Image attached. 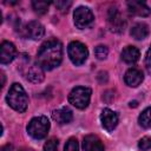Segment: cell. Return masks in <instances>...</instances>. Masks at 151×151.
Returning <instances> with one entry per match:
<instances>
[{
    "mask_svg": "<svg viewBox=\"0 0 151 151\" xmlns=\"http://www.w3.org/2000/svg\"><path fill=\"white\" fill-rule=\"evenodd\" d=\"M145 67L147 70V72L151 74V45L146 52V55H145Z\"/></svg>",
    "mask_w": 151,
    "mask_h": 151,
    "instance_id": "cell-25",
    "label": "cell"
},
{
    "mask_svg": "<svg viewBox=\"0 0 151 151\" xmlns=\"http://www.w3.org/2000/svg\"><path fill=\"white\" fill-rule=\"evenodd\" d=\"M55 7L61 12V13H66L68 11V8L71 7L72 2L71 1H65V0H60V1H55L54 2Z\"/></svg>",
    "mask_w": 151,
    "mask_h": 151,
    "instance_id": "cell-23",
    "label": "cell"
},
{
    "mask_svg": "<svg viewBox=\"0 0 151 151\" xmlns=\"http://www.w3.org/2000/svg\"><path fill=\"white\" fill-rule=\"evenodd\" d=\"M38 64L47 71H51L60 65L63 60V45L57 39H50L45 41L37 55Z\"/></svg>",
    "mask_w": 151,
    "mask_h": 151,
    "instance_id": "cell-1",
    "label": "cell"
},
{
    "mask_svg": "<svg viewBox=\"0 0 151 151\" xmlns=\"http://www.w3.org/2000/svg\"><path fill=\"white\" fill-rule=\"evenodd\" d=\"M67 52H68V57H70L71 61L77 66L83 65L88 57L87 47L80 41L70 42L68 47H67Z\"/></svg>",
    "mask_w": 151,
    "mask_h": 151,
    "instance_id": "cell-5",
    "label": "cell"
},
{
    "mask_svg": "<svg viewBox=\"0 0 151 151\" xmlns=\"http://www.w3.org/2000/svg\"><path fill=\"white\" fill-rule=\"evenodd\" d=\"M83 149L84 151H104V145L96 134H88L83 140Z\"/></svg>",
    "mask_w": 151,
    "mask_h": 151,
    "instance_id": "cell-14",
    "label": "cell"
},
{
    "mask_svg": "<svg viewBox=\"0 0 151 151\" xmlns=\"http://www.w3.org/2000/svg\"><path fill=\"white\" fill-rule=\"evenodd\" d=\"M130 34L136 40H143L149 35V27L144 22H137L132 26V28L130 31Z\"/></svg>",
    "mask_w": 151,
    "mask_h": 151,
    "instance_id": "cell-16",
    "label": "cell"
},
{
    "mask_svg": "<svg viewBox=\"0 0 151 151\" xmlns=\"http://www.w3.org/2000/svg\"><path fill=\"white\" fill-rule=\"evenodd\" d=\"M73 20H74L76 27L84 29L92 25V22L94 20V15L88 7L79 6L73 12Z\"/></svg>",
    "mask_w": 151,
    "mask_h": 151,
    "instance_id": "cell-6",
    "label": "cell"
},
{
    "mask_svg": "<svg viewBox=\"0 0 151 151\" xmlns=\"http://www.w3.org/2000/svg\"><path fill=\"white\" fill-rule=\"evenodd\" d=\"M57 149H58V139L55 138H50L44 144V151H57Z\"/></svg>",
    "mask_w": 151,
    "mask_h": 151,
    "instance_id": "cell-21",
    "label": "cell"
},
{
    "mask_svg": "<svg viewBox=\"0 0 151 151\" xmlns=\"http://www.w3.org/2000/svg\"><path fill=\"white\" fill-rule=\"evenodd\" d=\"M140 57L139 50L134 46H126L123 51H122V59L126 63V64H134L138 61Z\"/></svg>",
    "mask_w": 151,
    "mask_h": 151,
    "instance_id": "cell-15",
    "label": "cell"
},
{
    "mask_svg": "<svg viewBox=\"0 0 151 151\" xmlns=\"http://www.w3.org/2000/svg\"><path fill=\"white\" fill-rule=\"evenodd\" d=\"M138 122L140 124V126L145 127V129H150L151 127V106L146 107L138 118Z\"/></svg>",
    "mask_w": 151,
    "mask_h": 151,
    "instance_id": "cell-18",
    "label": "cell"
},
{
    "mask_svg": "<svg viewBox=\"0 0 151 151\" xmlns=\"http://www.w3.org/2000/svg\"><path fill=\"white\" fill-rule=\"evenodd\" d=\"M52 118L54 122H57L60 125L68 124L73 119V113L68 107H61L58 110H54L52 112Z\"/></svg>",
    "mask_w": 151,
    "mask_h": 151,
    "instance_id": "cell-13",
    "label": "cell"
},
{
    "mask_svg": "<svg viewBox=\"0 0 151 151\" xmlns=\"http://www.w3.org/2000/svg\"><path fill=\"white\" fill-rule=\"evenodd\" d=\"M127 8L129 12L133 15H138V17H147L151 14V8L143 1H127Z\"/></svg>",
    "mask_w": 151,
    "mask_h": 151,
    "instance_id": "cell-11",
    "label": "cell"
},
{
    "mask_svg": "<svg viewBox=\"0 0 151 151\" xmlns=\"http://www.w3.org/2000/svg\"><path fill=\"white\" fill-rule=\"evenodd\" d=\"M138 146L142 150H149V149H151V137H144V138H142L139 140V143H138Z\"/></svg>",
    "mask_w": 151,
    "mask_h": 151,
    "instance_id": "cell-24",
    "label": "cell"
},
{
    "mask_svg": "<svg viewBox=\"0 0 151 151\" xmlns=\"http://www.w3.org/2000/svg\"><path fill=\"white\" fill-rule=\"evenodd\" d=\"M27 79L32 83H41L44 80V68L39 64L32 65L27 71Z\"/></svg>",
    "mask_w": 151,
    "mask_h": 151,
    "instance_id": "cell-17",
    "label": "cell"
},
{
    "mask_svg": "<svg viewBox=\"0 0 151 151\" xmlns=\"http://www.w3.org/2000/svg\"><path fill=\"white\" fill-rule=\"evenodd\" d=\"M48 2H45V1H33L32 2V6L34 8V11L39 14H44L47 12L48 9Z\"/></svg>",
    "mask_w": 151,
    "mask_h": 151,
    "instance_id": "cell-19",
    "label": "cell"
},
{
    "mask_svg": "<svg viewBox=\"0 0 151 151\" xmlns=\"http://www.w3.org/2000/svg\"><path fill=\"white\" fill-rule=\"evenodd\" d=\"M143 79H144V77H143L142 71H139L138 68H134V67L129 68L124 76V81L130 87H137L138 85H140Z\"/></svg>",
    "mask_w": 151,
    "mask_h": 151,
    "instance_id": "cell-12",
    "label": "cell"
},
{
    "mask_svg": "<svg viewBox=\"0 0 151 151\" xmlns=\"http://www.w3.org/2000/svg\"><path fill=\"white\" fill-rule=\"evenodd\" d=\"M91 93H92L91 88L85 87V86H77L70 92L68 101L77 109H80V110L86 109L90 104Z\"/></svg>",
    "mask_w": 151,
    "mask_h": 151,
    "instance_id": "cell-4",
    "label": "cell"
},
{
    "mask_svg": "<svg viewBox=\"0 0 151 151\" xmlns=\"http://www.w3.org/2000/svg\"><path fill=\"white\" fill-rule=\"evenodd\" d=\"M94 54H96V57H97L99 60H103V59H105V58L107 57L109 50H107V47L104 46V45H98V46L94 48Z\"/></svg>",
    "mask_w": 151,
    "mask_h": 151,
    "instance_id": "cell-20",
    "label": "cell"
},
{
    "mask_svg": "<svg viewBox=\"0 0 151 151\" xmlns=\"http://www.w3.org/2000/svg\"><path fill=\"white\" fill-rule=\"evenodd\" d=\"M21 151H25V150H21Z\"/></svg>",
    "mask_w": 151,
    "mask_h": 151,
    "instance_id": "cell-27",
    "label": "cell"
},
{
    "mask_svg": "<svg viewBox=\"0 0 151 151\" xmlns=\"http://www.w3.org/2000/svg\"><path fill=\"white\" fill-rule=\"evenodd\" d=\"M17 57V48L9 41H4L1 44V52H0V61L1 64H9Z\"/></svg>",
    "mask_w": 151,
    "mask_h": 151,
    "instance_id": "cell-10",
    "label": "cell"
},
{
    "mask_svg": "<svg viewBox=\"0 0 151 151\" xmlns=\"http://www.w3.org/2000/svg\"><path fill=\"white\" fill-rule=\"evenodd\" d=\"M107 25L113 33H122L125 28V20L117 8H110L107 14Z\"/></svg>",
    "mask_w": 151,
    "mask_h": 151,
    "instance_id": "cell-7",
    "label": "cell"
},
{
    "mask_svg": "<svg viewBox=\"0 0 151 151\" xmlns=\"http://www.w3.org/2000/svg\"><path fill=\"white\" fill-rule=\"evenodd\" d=\"M50 130V122L45 116H38L29 120L27 125L28 134L34 139H42L47 136Z\"/></svg>",
    "mask_w": 151,
    "mask_h": 151,
    "instance_id": "cell-3",
    "label": "cell"
},
{
    "mask_svg": "<svg viewBox=\"0 0 151 151\" xmlns=\"http://www.w3.org/2000/svg\"><path fill=\"white\" fill-rule=\"evenodd\" d=\"M64 151H79V146H78L77 139L73 138V137H71V138L66 142V145H65Z\"/></svg>",
    "mask_w": 151,
    "mask_h": 151,
    "instance_id": "cell-22",
    "label": "cell"
},
{
    "mask_svg": "<svg viewBox=\"0 0 151 151\" xmlns=\"http://www.w3.org/2000/svg\"><path fill=\"white\" fill-rule=\"evenodd\" d=\"M6 100L13 110H15L20 113L25 112L27 109V105H28V97H27L24 87L18 83L12 84V86L9 87L8 93L6 96Z\"/></svg>",
    "mask_w": 151,
    "mask_h": 151,
    "instance_id": "cell-2",
    "label": "cell"
},
{
    "mask_svg": "<svg viewBox=\"0 0 151 151\" xmlns=\"http://www.w3.org/2000/svg\"><path fill=\"white\" fill-rule=\"evenodd\" d=\"M45 34V28L39 21H29L24 28V35L32 40H38Z\"/></svg>",
    "mask_w": 151,
    "mask_h": 151,
    "instance_id": "cell-9",
    "label": "cell"
},
{
    "mask_svg": "<svg viewBox=\"0 0 151 151\" xmlns=\"http://www.w3.org/2000/svg\"><path fill=\"white\" fill-rule=\"evenodd\" d=\"M118 119H119L118 114L114 111H112L110 109H104L101 111L100 122H101V126L106 131H109V132L113 131L116 129V126L118 125Z\"/></svg>",
    "mask_w": 151,
    "mask_h": 151,
    "instance_id": "cell-8",
    "label": "cell"
},
{
    "mask_svg": "<svg viewBox=\"0 0 151 151\" xmlns=\"http://www.w3.org/2000/svg\"><path fill=\"white\" fill-rule=\"evenodd\" d=\"M130 106H131V107H132V106H137V101H133V103L131 101V103H130Z\"/></svg>",
    "mask_w": 151,
    "mask_h": 151,
    "instance_id": "cell-26",
    "label": "cell"
}]
</instances>
